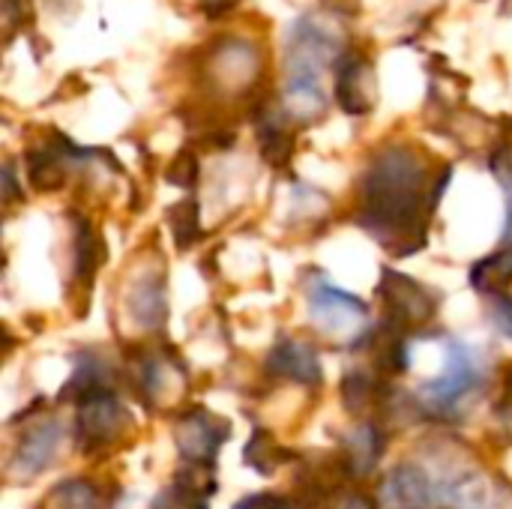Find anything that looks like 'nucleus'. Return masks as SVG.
<instances>
[{"label": "nucleus", "instance_id": "obj_17", "mask_svg": "<svg viewBox=\"0 0 512 509\" xmlns=\"http://www.w3.org/2000/svg\"><path fill=\"white\" fill-rule=\"evenodd\" d=\"M195 168H198L195 156L180 153V156L174 159V165L168 168V180H171V183H177V186H192V180H195Z\"/></svg>", "mask_w": 512, "mask_h": 509}, {"label": "nucleus", "instance_id": "obj_9", "mask_svg": "<svg viewBox=\"0 0 512 509\" xmlns=\"http://www.w3.org/2000/svg\"><path fill=\"white\" fill-rule=\"evenodd\" d=\"M360 75H363V60L357 54H342L336 63V99L348 114H366L372 108V102L363 96Z\"/></svg>", "mask_w": 512, "mask_h": 509}, {"label": "nucleus", "instance_id": "obj_6", "mask_svg": "<svg viewBox=\"0 0 512 509\" xmlns=\"http://www.w3.org/2000/svg\"><path fill=\"white\" fill-rule=\"evenodd\" d=\"M267 369L273 375H282V378H291L300 384H318L321 381V366H318L315 351L309 345H300L291 339H285L273 348Z\"/></svg>", "mask_w": 512, "mask_h": 509}, {"label": "nucleus", "instance_id": "obj_10", "mask_svg": "<svg viewBox=\"0 0 512 509\" xmlns=\"http://www.w3.org/2000/svg\"><path fill=\"white\" fill-rule=\"evenodd\" d=\"M432 498V483L420 468H399L387 483V501L399 507H417Z\"/></svg>", "mask_w": 512, "mask_h": 509}, {"label": "nucleus", "instance_id": "obj_19", "mask_svg": "<svg viewBox=\"0 0 512 509\" xmlns=\"http://www.w3.org/2000/svg\"><path fill=\"white\" fill-rule=\"evenodd\" d=\"M495 321H498V327H501L507 336H512V300H501V303H498Z\"/></svg>", "mask_w": 512, "mask_h": 509}, {"label": "nucleus", "instance_id": "obj_14", "mask_svg": "<svg viewBox=\"0 0 512 509\" xmlns=\"http://www.w3.org/2000/svg\"><path fill=\"white\" fill-rule=\"evenodd\" d=\"M261 156L273 165H282L291 156V135L282 126H276L273 120H267L261 126Z\"/></svg>", "mask_w": 512, "mask_h": 509}, {"label": "nucleus", "instance_id": "obj_18", "mask_svg": "<svg viewBox=\"0 0 512 509\" xmlns=\"http://www.w3.org/2000/svg\"><path fill=\"white\" fill-rule=\"evenodd\" d=\"M234 509H288V501L276 498V495H252V498L240 501Z\"/></svg>", "mask_w": 512, "mask_h": 509}, {"label": "nucleus", "instance_id": "obj_15", "mask_svg": "<svg viewBox=\"0 0 512 509\" xmlns=\"http://www.w3.org/2000/svg\"><path fill=\"white\" fill-rule=\"evenodd\" d=\"M168 219H171V231L177 237L180 246H189L192 237H195V204L192 201H180L168 210Z\"/></svg>", "mask_w": 512, "mask_h": 509}, {"label": "nucleus", "instance_id": "obj_7", "mask_svg": "<svg viewBox=\"0 0 512 509\" xmlns=\"http://www.w3.org/2000/svg\"><path fill=\"white\" fill-rule=\"evenodd\" d=\"M120 420H123V408L108 393H102V396L87 399V405L78 417V432H81V438L105 444L120 435Z\"/></svg>", "mask_w": 512, "mask_h": 509}, {"label": "nucleus", "instance_id": "obj_13", "mask_svg": "<svg viewBox=\"0 0 512 509\" xmlns=\"http://www.w3.org/2000/svg\"><path fill=\"white\" fill-rule=\"evenodd\" d=\"M378 450H381V441H378V435L372 432V429H363V432H357L354 435V441H351V453H348V465H351V471L354 474H366V471H372V465L378 462Z\"/></svg>", "mask_w": 512, "mask_h": 509}, {"label": "nucleus", "instance_id": "obj_11", "mask_svg": "<svg viewBox=\"0 0 512 509\" xmlns=\"http://www.w3.org/2000/svg\"><path fill=\"white\" fill-rule=\"evenodd\" d=\"M471 282L474 288L486 291V294H495V291H504L512 282V246L495 252L492 258L480 261L471 273Z\"/></svg>", "mask_w": 512, "mask_h": 509}, {"label": "nucleus", "instance_id": "obj_3", "mask_svg": "<svg viewBox=\"0 0 512 509\" xmlns=\"http://www.w3.org/2000/svg\"><path fill=\"white\" fill-rule=\"evenodd\" d=\"M309 309L318 327L333 336H354L366 321V306L333 285H315L309 291Z\"/></svg>", "mask_w": 512, "mask_h": 509}, {"label": "nucleus", "instance_id": "obj_5", "mask_svg": "<svg viewBox=\"0 0 512 509\" xmlns=\"http://www.w3.org/2000/svg\"><path fill=\"white\" fill-rule=\"evenodd\" d=\"M381 297L387 300L393 318H402V321H411V324H420L426 321L432 312H435V303L432 297L411 279L387 270L384 273V282H381Z\"/></svg>", "mask_w": 512, "mask_h": 509}, {"label": "nucleus", "instance_id": "obj_2", "mask_svg": "<svg viewBox=\"0 0 512 509\" xmlns=\"http://www.w3.org/2000/svg\"><path fill=\"white\" fill-rule=\"evenodd\" d=\"M477 381H480L477 354L462 342H447V363H444L441 375L423 387V399L432 408L447 411V408L459 405L477 387Z\"/></svg>", "mask_w": 512, "mask_h": 509}, {"label": "nucleus", "instance_id": "obj_12", "mask_svg": "<svg viewBox=\"0 0 512 509\" xmlns=\"http://www.w3.org/2000/svg\"><path fill=\"white\" fill-rule=\"evenodd\" d=\"M129 309L135 312L138 324L144 327H156L165 321V294H162V279L156 282H141L132 297H129Z\"/></svg>", "mask_w": 512, "mask_h": 509}, {"label": "nucleus", "instance_id": "obj_16", "mask_svg": "<svg viewBox=\"0 0 512 509\" xmlns=\"http://www.w3.org/2000/svg\"><path fill=\"white\" fill-rule=\"evenodd\" d=\"M153 509H207L192 492H186V489H180V486H174L171 492H165L159 501H156V507Z\"/></svg>", "mask_w": 512, "mask_h": 509}, {"label": "nucleus", "instance_id": "obj_4", "mask_svg": "<svg viewBox=\"0 0 512 509\" xmlns=\"http://www.w3.org/2000/svg\"><path fill=\"white\" fill-rule=\"evenodd\" d=\"M216 426H225V423H219V420H213V417H207L201 411H192L177 426V444H180V453L186 456V462L210 465V459L216 456V450L228 438V429L216 432Z\"/></svg>", "mask_w": 512, "mask_h": 509}, {"label": "nucleus", "instance_id": "obj_8", "mask_svg": "<svg viewBox=\"0 0 512 509\" xmlns=\"http://www.w3.org/2000/svg\"><path fill=\"white\" fill-rule=\"evenodd\" d=\"M57 444H60V426H57V423L39 426L36 432H30V435L21 441L18 453H15V471H18L21 477L39 474L42 468L51 465Z\"/></svg>", "mask_w": 512, "mask_h": 509}, {"label": "nucleus", "instance_id": "obj_1", "mask_svg": "<svg viewBox=\"0 0 512 509\" xmlns=\"http://www.w3.org/2000/svg\"><path fill=\"white\" fill-rule=\"evenodd\" d=\"M423 183V162L411 150H384L363 177V225H369L384 243H393L396 234H411L420 219Z\"/></svg>", "mask_w": 512, "mask_h": 509}]
</instances>
